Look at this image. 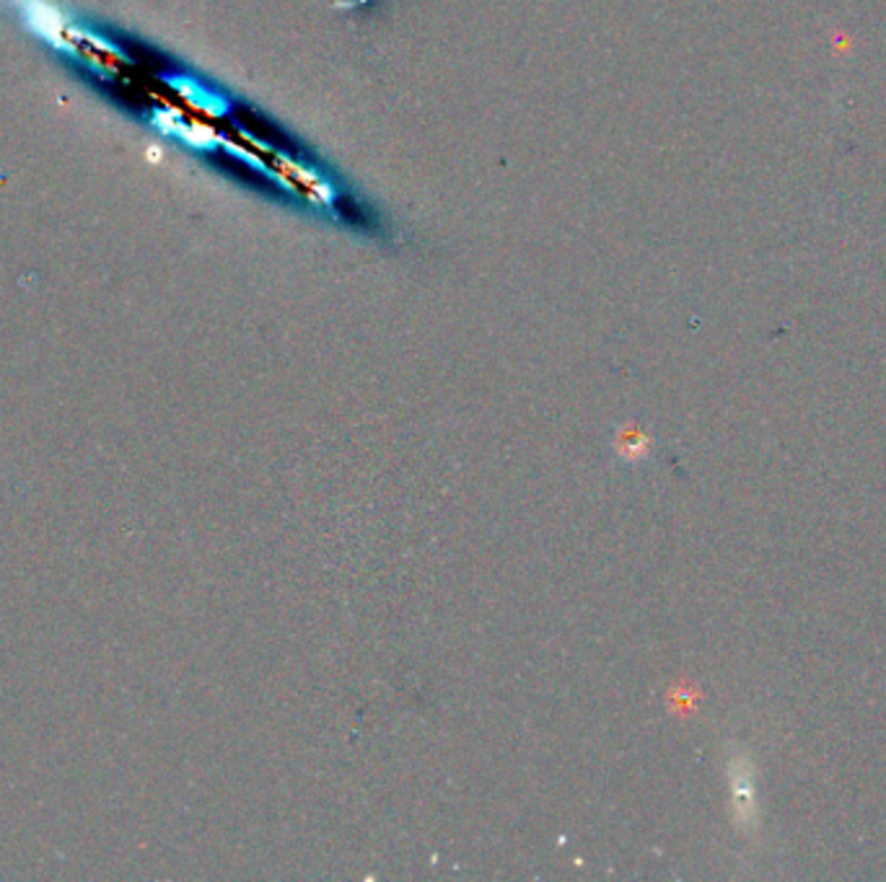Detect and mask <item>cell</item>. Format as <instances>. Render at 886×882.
Instances as JSON below:
<instances>
[{"label": "cell", "instance_id": "cell-1", "mask_svg": "<svg viewBox=\"0 0 886 882\" xmlns=\"http://www.w3.org/2000/svg\"><path fill=\"white\" fill-rule=\"evenodd\" d=\"M27 17L29 24H32L37 32H40L44 40L55 42L60 48V34H63V21H60V13L52 9V6L44 3V0H29L27 6Z\"/></svg>", "mask_w": 886, "mask_h": 882}]
</instances>
